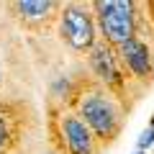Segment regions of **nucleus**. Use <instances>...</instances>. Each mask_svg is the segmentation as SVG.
<instances>
[{
    "label": "nucleus",
    "instance_id": "nucleus-12",
    "mask_svg": "<svg viewBox=\"0 0 154 154\" xmlns=\"http://www.w3.org/2000/svg\"><path fill=\"white\" fill-rule=\"evenodd\" d=\"M0 85H3V80H0Z\"/></svg>",
    "mask_w": 154,
    "mask_h": 154
},
{
    "label": "nucleus",
    "instance_id": "nucleus-10",
    "mask_svg": "<svg viewBox=\"0 0 154 154\" xmlns=\"http://www.w3.org/2000/svg\"><path fill=\"white\" fill-rule=\"evenodd\" d=\"M41 154H62V152H57V149H51V146H49L46 152H41Z\"/></svg>",
    "mask_w": 154,
    "mask_h": 154
},
{
    "label": "nucleus",
    "instance_id": "nucleus-6",
    "mask_svg": "<svg viewBox=\"0 0 154 154\" xmlns=\"http://www.w3.org/2000/svg\"><path fill=\"white\" fill-rule=\"evenodd\" d=\"M59 36L72 51L88 54L95 44H98V23L85 3H64L59 11Z\"/></svg>",
    "mask_w": 154,
    "mask_h": 154
},
{
    "label": "nucleus",
    "instance_id": "nucleus-8",
    "mask_svg": "<svg viewBox=\"0 0 154 154\" xmlns=\"http://www.w3.org/2000/svg\"><path fill=\"white\" fill-rule=\"evenodd\" d=\"M62 5L64 3L59 0H13L8 3V11L26 31L44 33L59 21Z\"/></svg>",
    "mask_w": 154,
    "mask_h": 154
},
{
    "label": "nucleus",
    "instance_id": "nucleus-7",
    "mask_svg": "<svg viewBox=\"0 0 154 154\" xmlns=\"http://www.w3.org/2000/svg\"><path fill=\"white\" fill-rule=\"evenodd\" d=\"M116 57L141 90L154 85V49L149 44L141 38H128L116 49Z\"/></svg>",
    "mask_w": 154,
    "mask_h": 154
},
{
    "label": "nucleus",
    "instance_id": "nucleus-4",
    "mask_svg": "<svg viewBox=\"0 0 154 154\" xmlns=\"http://www.w3.org/2000/svg\"><path fill=\"white\" fill-rule=\"evenodd\" d=\"M90 11L98 23V36L118 49L123 41L136 38V0H93Z\"/></svg>",
    "mask_w": 154,
    "mask_h": 154
},
{
    "label": "nucleus",
    "instance_id": "nucleus-2",
    "mask_svg": "<svg viewBox=\"0 0 154 154\" xmlns=\"http://www.w3.org/2000/svg\"><path fill=\"white\" fill-rule=\"evenodd\" d=\"M38 134V113L31 103L0 98V154H23Z\"/></svg>",
    "mask_w": 154,
    "mask_h": 154
},
{
    "label": "nucleus",
    "instance_id": "nucleus-11",
    "mask_svg": "<svg viewBox=\"0 0 154 154\" xmlns=\"http://www.w3.org/2000/svg\"><path fill=\"white\" fill-rule=\"evenodd\" d=\"M134 154H146V152H134Z\"/></svg>",
    "mask_w": 154,
    "mask_h": 154
},
{
    "label": "nucleus",
    "instance_id": "nucleus-3",
    "mask_svg": "<svg viewBox=\"0 0 154 154\" xmlns=\"http://www.w3.org/2000/svg\"><path fill=\"white\" fill-rule=\"evenodd\" d=\"M46 134H49V146L62 154H103L90 128L72 110L62 108V105L49 108Z\"/></svg>",
    "mask_w": 154,
    "mask_h": 154
},
{
    "label": "nucleus",
    "instance_id": "nucleus-1",
    "mask_svg": "<svg viewBox=\"0 0 154 154\" xmlns=\"http://www.w3.org/2000/svg\"><path fill=\"white\" fill-rule=\"evenodd\" d=\"M67 110H72L90 128V134L95 136V141H98V146L103 152L110 144L118 141V136L123 134V126H126V116H128V108H123L95 80H88L85 82L82 93L75 98V103Z\"/></svg>",
    "mask_w": 154,
    "mask_h": 154
},
{
    "label": "nucleus",
    "instance_id": "nucleus-9",
    "mask_svg": "<svg viewBox=\"0 0 154 154\" xmlns=\"http://www.w3.org/2000/svg\"><path fill=\"white\" fill-rule=\"evenodd\" d=\"M149 146H154V126H146L136 139V152H146Z\"/></svg>",
    "mask_w": 154,
    "mask_h": 154
},
{
    "label": "nucleus",
    "instance_id": "nucleus-5",
    "mask_svg": "<svg viewBox=\"0 0 154 154\" xmlns=\"http://www.w3.org/2000/svg\"><path fill=\"white\" fill-rule=\"evenodd\" d=\"M88 62H90V72H93V80L98 85H103L110 95H113L123 108L131 110L128 105V95H131V88H134V80L126 69L121 67L118 57H116V49L108 46L105 41H100L88 51ZM141 90V88H139Z\"/></svg>",
    "mask_w": 154,
    "mask_h": 154
}]
</instances>
